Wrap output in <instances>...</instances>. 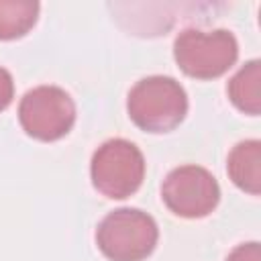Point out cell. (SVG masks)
<instances>
[{
    "instance_id": "obj_5",
    "label": "cell",
    "mask_w": 261,
    "mask_h": 261,
    "mask_svg": "<svg viewBox=\"0 0 261 261\" xmlns=\"http://www.w3.org/2000/svg\"><path fill=\"white\" fill-rule=\"evenodd\" d=\"M18 120L29 137L57 141L71 130L75 122V104L65 90L57 86H39L22 96Z\"/></svg>"
},
{
    "instance_id": "obj_8",
    "label": "cell",
    "mask_w": 261,
    "mask_h": 261,
    "mask_svg": "<svg viewBox=\"0 0 261 261\" xmlns=\"http://www.w3.org/2000/svg\"><path fill=\"white\" fill-rule=\"evenodd\" d=\"M228 98L247 114L257 116L261 112V63L257 59L245 63V67L232 75L228 82Z\"/></svg>"
},
{
    "instance_id": "obj_7",
    "label": "cell",
    "mask_w": 261,
    "mask_h": 261,
    "mask_svg": "<svg viewBox=\"0 0 261 261\" xmlns=\"http://www.w3.org/2000/svg\"><path fill=\"white\" fill-rule=\"evenodd\" d=\"M226 169L241 190L257 196L261 192V143L257 139L239 143L228 155Z\"/></svg>"
},
{
    "instance_id": "obj_4",
    "label": "cell",
    "mask_w": 261,
    "mask_h": 261,
    "mask_svg": "<svg viewBox=\"0 0 261 261\" xmlns=\"http://www.w3.org/2000/svg\"><path fill=\"white\" fill-rule=\"evenodd\" d=\"M92 184L106 198L122 200L135 194L145 177V159L137 145L126 139L102 143L92 157Z\"/></svg>"
},
{
    "instance_id": "obj_2",
    "label": "cell",
    "mask_w": 261,
    "mask_h": 261,
    "mask_svg": "<svg viewBox=\"0 0 261 261\" xmlns=\"http://www.w3.org/2000/svg\"><path fill=\"white\" fill-rule=\"evenodd\" d=\"M155 220L137 208H118L102 218L96 230L100 251L110 261H143L157 245Z\"/></svg>"
},
{
    "instance_id": "obj_9",
    "label": "cell",
    "mask_w": 261,
    "mask_h": 261,
    "mask_svg": "<svg viewBox=\"0 0 261 261\" xmlns=\"http://www.w3.org/2000/svg\"><path fill=\"white\" fill-rule=\"evenodd\" d=\"M39 16V2L0 0V41H12L29 33Z\"/></svg>"
},
{
    "instance_id": "obj_10",
    "label": "cell",
    "mask_w": 261,
    "mask_h": 261,
    "mask_svg": "<svg viewBox=\"0 0 261 261\" xmlns=\"http://www.w3.org/2000/svg\"><path fill=\"white\" fill-rule=\"evenodd\" d=\"M226 261H261V247L259 243H243L232 249Z\"/></svg>"
},
{
    "instance_id": "obj_3",
    "label": "cell",
    "mask_w": 261,
    "mask_h": 261,
    "mask_svg": "<svg viewBox=\"0 0 261 261\" xmlns=\"http://www.w3.org/2000/svg\"><path fill=\"white\" fill-rule=\"evenodd\" d=\"M239 45L224 29L198 31L186 29L173 43V57L184 73L196 80H212L230 69L237 61Z\"/></svg>"
},
{
    "instance_id": "obj_11",
    "label": "cell",
    "mask_w": 261,
    "mask_h": 261,
    "mask_svg": "<svg viewBox=\"0 0 261 261\" xmlns=\"http://www.w3.org/2000/svg\"><path fill=\"white\" fill-rule=\"evenodd\" d=\"M12 96H14L12 75L4 67H0V112L8 108V104L12 102Z\"/></svg>"
},
{
    "instance_id": "obj_6",
    "label": "cell",
    "mask_w": 261,
    "mask_h": 261,
    "mask_svg": "<svg viewBox=\"0 0 261 261\" xmlns=\"http://www.w3.org/2000/svg\"><path fill=\"white\" fill-rule=\"evenodd\" d=\"M161 198L173 214L202 218L216 208L220 188L208 169L200 165H181L171 169L163 179Z\"/></svg>"
},
{
    "instance_id": "obj_1",
    "label": "cell",
    "mask_w": 261,
    "mask_h": 261,
    "mask_svg": "<svg viewBox=\"0 0 261 261\" xmlns=\"http://www.w3.org/2000/svg\"><path fill=\"white\" fill-rule=\"evenodd\" d=\"M130 120L147 133L173 130L188 112L186 90L167 75H149L133 86L126 100Z\"/></svg>"
}]
</instances>
